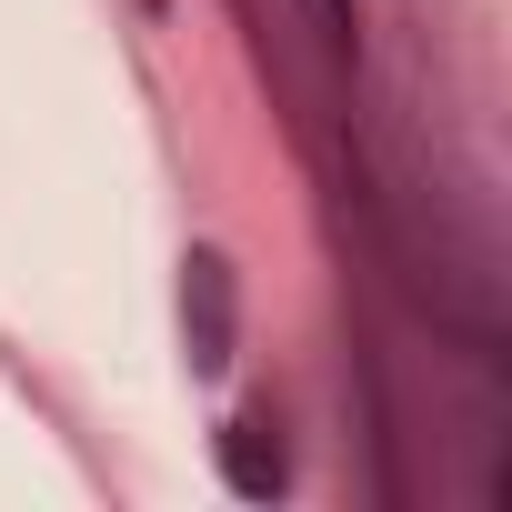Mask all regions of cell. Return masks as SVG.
<instances>
[{
  "mask_svg": "<svg viewBox=\"0 0 512 512\" xmlns=\"http://www.w3.org/2000/svg\"><path fill=\"white\" fill-rule=\"evenodd\" d=\"M231 322H241L231 262H221V251H191V262H181V342H191V372H221L231 362Z\"/></svg>",
  "mask_w": 512,
  "mask_h": 512,
  "instance_id": "cell-1",
  "label": "cell"
},
{
  "mask_svg": "<svg viewBox=\"0 0 512 512\" xmlns=\"http://www.w3.org/2000/svg\"><path fill=\"white\" fill-rule=\"evenodd\" d=\"M312 11H322V31H332V41H352V0H312Z\"/></svg>",
  "mask_w": 512,
  "mask_h": 512,
  "instance_id": "cell-3",
  "label": "cell"
},
{
  "mask_svg": "<svg viewBox=\"0 0 512 512\" xmlns=\"http://www.w3.org/2000/svg\"><path fill=\"white\" fill-rule=\"evenodd\" d=\"M221 482H231L241 502H282V492H292V442H282L272 412H241V422L221 432Z\"/></svg>",
  "mask_w": 512,
  "mask_h": 512,
  "instance_id": "cell-2",
  "label": "cell"
}]
</instances>
